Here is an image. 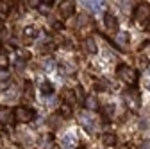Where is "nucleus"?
I'll return each instance as SVG.
<instances>
[{
  "label": "nucleus",
  "mask_w": 150,
  "mask_h": 149,
  "mask_svg": "<svg viewBox=\"0 0 150 149\" xmlns=\"http://www.w3.org/2000/svg\"><path fill=\"white\" fill-rule=\"evenodd\" d=\"M116 76L120 81H123L129 88H136L138 81H139V76H138V70L129 67V65H118L116 67Z\"/></svg>",
  "instance_id": "nucleus-1"
},
{
  "label": "nucleus",
  "mask_w": 150,
  "mask_h": 149,
  "mask_svg": "<svg viewBox=\"0 0 150 149\" xmlns=\"http://www.w3.org/2000/svg\"><path fill=\"white\" fill-rule=\"evenodd\" d=\"M13 119L16 122H32L36 119V111L29 106H16L13 110Z\"/></svg>",
  "instance_id": "nucleus-2"
},
{
  "label": "nucleus",
  "mask_w": 150,
  "mask_h": 149,
  "mask_svg": "<svg viewBox=\"0 0 150 149\" xmlns=\"http://www.w3.org/2000/svg\"><path fill=\"white\" fill-rule=\"evenodd\" d=\"M134 22L138 25H146L150 22V4L139 2L134 7Z\"/></svg>",
  "instance_id": "nucleus-3"
},
{
  "label": "nucleus",
  "mask_w": 150,
  "mask_h": 149,
  "mask_svg": "<svg viewBox=\"0 0 150 149\" xmlns=\"http://www.w3.org/2000/svg\"><path fill=\"white\" fill-rule=\"evenodd\" d=\"M123 101L127 104V108L130 111H138L139 106H141V97H139V92L136 88H129L125 90V94H123Z\"/></svg>",
  "instance_id": "nucleus-4"
},
{
  "label": "nucleus",
  "mask_w": 150,
  "mask_h": 149,
  "mask_svg": "<svg viewBox=\"0 0 150 149\" xmlns=\"http://www.w3.org/2000/svg\"><path fill=\"white\" fill-rule=\"evenodd\" d=\"M104 25H105V29H107L111 34H116V32H118V20H116L115 14L105 13V14H104Z\"/></svg>",
  "instance_id": "nucleus-5"
},
{
  "label": "nucleus",
  "mask_w": 150,
  "mask_h": 149,
  "mask_svg": "<svg viewBox=\"0 0 150 149\" xmlns=\"http://www.w3.org/2000/svg\"><path fill=\"white\" fill-rule=\"evenodd\" d=\"M73 13H75V2H73V0H68V2L61 4V14L64 18H70Z\"/></svg>",
  "instance_id": "nucleus-6"
},
{
  "label": "nucleus",
  "mask_w": 150,
  "mask_h": 149,
  "mask_svg": "<svg viewBox=\"0 0 150 149\" xmlns=\"http://www.w3.org/2000/svg\"><path fill=\"white\" fill-rule=\"evenodd\" d=\"M84 106H86L88 111H95V110H98V101H97V97L93 95V94L86 95V97H84Z\"/></svg>",
  "instance_id": "nucleus-7"
},
{
  "label": "nucleus",
  "mask_w": 150,
  "mask_h": 149,
  "mask_svg": "<svg viewBox=\"0 0 150 149\" xmlns=\"http://www.w3.org/2000/svg\"><path fill=\"white\" fill-rule=\"evenodd\" d=\"M84 47H86V52H89V54H97L98 52L97 42H95V38H91V36L84 40Z\"/></svg>",
  "instance_id": "nucleus-8"
},
{
  "label": "nucleus",
  "mask_w": 150,
  "mask_h": 149,
  "mask_svg": "<svg viewBox=\"0 0 150 149\" xmlns=\"http://www.w3.org/2000/svg\"><path fill=\"white\" fill-rule=\"evenodd\" d=\"M102 144L107 147H112L116 144V135L115 133H102Z\"/></svg>",
  "instance_id": "nucleus-9"
},
{
  "label": "nucleus",
  "mask_w": 150,
  "mask_h": 149,
  "mask_svg": "<svg viewBox=\"0 0 150 149\" xmlns=\"http://www.w3.org/2000/svg\"><path fill=\"white\" fill-rule=\"evenodd\" d=\"M71 113H73V110H71L70 104H66V102H61V104H59V115H61V117L68 119V117H71Z\"/></svg>",
  "instance_id": "nucleus-10"
},
{
  "label": "nucleus",
  "mask_w": 150,
  "mask_h": 149,
  "mask_svg": "<svg viewBox=\"0 0 150 149\" xmlns=\"http://www.w3.org/2000/svg\"><path fill=\"white\" fill-rule=\"evenodd\" d=\"M13 119V110H9V108H0V122H9Z\"/></svg>",
  "instance_id": "nucleus-11"
},
{
  "label": "nucleus",
  "mask_w": 150,
  "mask_h": 149,
  "mask_svg": "<svg viewBox=\"0 0 150 149\" xmlns=\"http://www.w3.org/2000/svg\"><path fill=\"white\" fill-rule=\"evenodd\" d=\"M52 0H43V2H40V6H38V9H40L41 13H48L52 9Z\"/></svg>",
  "instance_id": "nucleus-12"
},
{
  "label": "nucleus",
  "mask_w": 150,
  "mask_h": 149,
  "mask_svg": "<svg viewBox=\"0 0 150 149\" xmlns=\"http://www.w3.org/2000/svg\"><path fill=\"white\" fill-rule=\"evenodd\" d=\"M41 94H43V95H50V94H54V85L48 83V81L43 83V85H41Z\"/></svg>",
  "instance_id": "nucleus-13"
},
{
  "label": "nucleus",
  "mask_w": 150,
  "mask_h": 149,
  "mask_svg": "<svg viewBox=\"0 0 150 149\" xmlns=\"http://www.w3.org/2000/svg\"><path fill=\"white\" fill-rule=\"evenodd\" d=\"M23 34L27 36V38H36V36H38V29L32 27V25H29V27L23 29Z\"/></svg>",
  "instance_id": "nucleus-14"
},
{
  "label": "nucleus",
  "mask_w": 150,
  "mask_h": 149,
  "mask_svg": "<svg viewBox=\"0 0 150 149\" xmlns=\"http://www.w3.org/2000/svg\"><path fill=\"white\" fill-rule=\"evenodd\" d=\"M9 67V58L6 52H0V68H7Z\"/></svg>",
  "instance_id": "nucleus-15"
},
{
  "label": "nucleus",
  "mask_w": 150,
  "mask_h": 149,
  "mask_svg": "<svg viewBox=\"0 0 150 149\" xmlns=\"http://www.w3.org/2000/svg\"><path fill=\"white\" fill-rule=\"evenodd\" d=\"M18 54H20V56H23L25 59H29V58H30V54H29L27 50H18Z\"/></svg>",
  "instance_id": "nucleus-16"
},
{
  "label": "nucleus",
  "mask_w": 150,
  "mask_h": 149,
  "mask_svg": "<svg viewBox=\"0 0 150 149\" xmlns=\"http://www.w3.org/2000/svg\"><path fill=\"white\" fill-rule=\"evenodd\" d=\"M146 67H148L146 59H145V58H141V59H139V68H146Z\"/></svg>",
  "instance_id": "nucleus-17"
},
{
  "label": "nucleus",
  "mask_w": 150,
  "mask_h": 149,
  "mask_svg": "<svg viewBox=\"0 0 150 149\" xmlns=\"http://www.w3.org/2000/svg\"><path fill=\"white\" fill-rule=\"evenodd\" d=\"M54 29H57V31H61V29H63V25H61L59 22H55V24H54Z\"/></svg>",
  "instance_id": "nucleus-18"
},
{
  "label": "nucleus",
  "mask_w": 150,
  "mask_h": 149,
  "mask_svg": "<svg viewBox=\"0 0 150 149\" xmlns=\"http://www.w3.org/2000/svg\"><path fill=\"white\" fill-rule=\"evenodd\" d=\"M77 149H86V147H77Z\"/></svg>",
  "instance_id": "nucleus-19"
},
{
  "label": "nucleus",
  "mask_w": 150,
  "mask_h": 149,
  "mask_svg": "<svg viewBox=\"0 0 150 149\" xmlns=\"http://www.w3.org/2000/svg\"><path fill=\"white\" fill-rule=\"evenodd\" d=\"M148 31H150V27H148Z\"/></svg>",
  "instance_id": "nucleus-20"
}]
</instances>
